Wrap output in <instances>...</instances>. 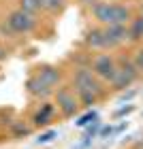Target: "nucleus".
<instances>
[{
    "label": "nucleus",
    "instance_id": "nucleus-16",
    "mask_svg": "<svg viewBox=\"0 0 143 149\" xmlns=\"http://www.w3.org/2000/svg\"><path fill=\"white\" fill-rule=\"evenodd\" d=\"M53 139H56V130H49V132L41 134V136L36 139V143H41V145H43V143H49V141H53Z\"/></svg>",
    "mask_w": 143,
    "mask_h": 149
},
{
    "label": "nucleus",
    "instance_id": "nucleus-12",
    "mask_svg": "<svg viewBox=\"0 0 143 149\" xmlns=\"http://www.w3.org/2000/svg\"><path fill=\"white\" fill-rule=\"evenodd\" d=\"M62 6H64V0H41V9H45V11H51V13L60 11Z\"/></svg>",
    "mask_w": 143,
    "mask_h": 149
},
{
    "label": "nucleus",
    "instance_id": "nucleus-5",
    "mask_svg": "<svg viewBox=\"0 0 143 149\" xmlns=\"http://www.w3.org/2000/svg\"><path fill=\"white\" fill-rule=\"evenodd\" d=\"M115 70H118V66H115V62L109 56H98L94 60V74L96 77L105 79V81H113Z\"/></svg>",
    "mask_w": 143,
    "mask_h": 149
},
{
    "label": "nucleus",
    "instance_id": "nucleus-3",
    "mask_svg": "<svg viewBox=\"0 0 143 149\" xmlns=\"http://www.w3.org/2000/svg\"><path fill=\"white\" fill-rule=\"evenodd\" d=\"M56 100H58V109L62 111L64 117H73L79 109V102L75 98V94L69 90V87H62V90L56 92Z\"/></svg>",
    "mask_w": 143,
    "mask_h": 149
},
{
    "label": "nucleus",
    "instance_id": "nucleus-18",
    "mask_svg": "<svg viewBox=\"0 0 143 149\" xmlns=\"http://www.w3.org/2000/svg\"><path fill=\"white\" fill-rule=\"evenodd\" d=\"M130 111H132V107H124V109H120L115 115H126V113H130Z\"/></svg>",
    "mask_w": 143,
    "mask_h": 149
},
{
    "label": "nucleus",
    "instance_id": "nucleus-1",
    "mask_svg": "<svg viewBox=\"0 0 143 149\" xmlns=\"http://www.w3.org/2000/svg\"><path fill=\"white\" fill-rule=\"evenodd\" d=\"M75 90H77V96L86 107H92L96 102V98L103 94V87L96 81V77L90 70H83V68L75 72Z\"/></svg>",
    "mask_w": 143,
    "mask_h": 149
},
{
    "label": "nucleus",
    "instance_id": "nucleus-13",
    "mask_svg": "<svg viewBox=\"0 0 143 149\" xmlns=\"http://www.w3.org/2000/svg\"><path fill=\"white\" fill-rule=\"evenodd\" d=\"M141 36H143V17L137 19L130 28V38H141Z\"/></svg>",
    "mask_w": 143,
    "mask_h": 149
},
{
    "label": "nucleus",
    "instance_id": "nucleus-7",
    "mask_svg": "<svg viewBox=\"0 0 143 149\" xmlns=\"http://www.w3.org/2000/svg\"><path fill=\"white\" fill-rule=\"evenodd\" d=\"M103 36H105V47H113L124 40L126 30H124V26H109L107 30H103Z\"/></svg>",
    "mask_w": 143,
    "mask_h": 149
},
{
    "label": "nucleus",
    "instance_id": "nucleus-9",
    "mask_svg": "<svg viewBox=\"0 0 143 149\" xmlns=\"http://www.w3.org/2000/svg\"><path fill=\"white\" fill-rule=\"evenodd\" d=\"M51 115H53V107L51 104H43V109H41L36 115H34V126H47L51 121Z\"/></svg>",
    "mask_w": 143,
    "mask_h": 149
},
{
    "label": "nucleus",
    "instance_id": "nucleus-8",
    "mask_svg": "<svg viewBox=\"0 0 143 149\" xmlns=\"http://www.w3.org/2000/svg\"><path fill=\"white\" fill-rule=\"evenodd\" d=\"M36 79H39L45 87L53 90V85H56L58 79H60V72H58L56 68H41V70L36 72Z\"/></svg>",
    "mask_w": 143,
    "mask_h": 149
},
{
    "label": "nucleus",
    "instance_id": "nucleus-19",
    "mask_svg": "<svg viewBox=\"0 0 143 149\" xmlns=\"http://www.w3.org/2000/svg\"><path fill=\"white\" fill-rule=\"evenodd\" d=\"M4 56H6V51H4V49H2V47H0V60H2V58H4Z\"/></svg>",
    "mask_w": 143,
    "mask_h": 149
},
{
    "label": "nucleus",
    "instance_id": "nucleus-2",
    "mask_svg": "<svg viewBox=\"0 0 143 149\" xmlns=\"http://www.w3.org/2000/svg\"><path fill=\"white\" fill-rule=\"evenodd\" d=\"M94 15H96L98 22H103L107 26H124L128 19H130V13H128L126 6H120V4H96L94 6Z\"/></svg>",
    "mask_w": 143,
    "mask_h": 149
},
{
    "label": "nucleus",
    "instance_id": "nucleus-17",
    "mask_svg": "<svg viewBox=\"0 0 143 149\" xmlns=\"http://www.w3.org/2000/svg\"><path fill=\"white\" fill-rule=\"evenodd\" d=\"M135 68H137V70H143V49L137 53V58H135Z\"/></svg>",
    "mask_w": 143,
    "mask_h": 149
},
{
    "label": "nucleus",
    "instance_id": "nucleus-11",
    "mask_svg": "<svg viewBox=\"0 0 143 149\" xmlns=\"http://www.w3.org/2000/svg\"><path fill=\"white\" fill-rule=\"evenodd\" d=\"M88 43L92 47H105V36L100 30H92L90 34H88Z\"/></svg>",
    "mask_w": 143,
    "mask_h": 149
},
{
    "label": "nucleus",
    "instance_id": "nucleus-10",
    "mask_svg": "<svg viewBox=\"0 0 143 149\" xmlns=\"http://www.w3.org/2000/svg\"><path fill=\"white\" fill-rule=\"evenodd\" d=\"M19 4H22V11L30 13V15L41 11V0H19Z\"/></svg>",
    "mask_w": 143,
    "mask_h": 149
},
{
    "label": "nucleus",
    "instance_id": "nucleus-15",
    "mask_svg": "<svg viewBox=\"0 0 143 149\" xmlns=\"http://www.w3.org/2000/svg\"><path fill=\"white\" fill-rule=\"evenodd\" d=\"M13 132H15L17 136H26V134H30V128L24 126V124H13Z\"/></svg>",
    "mask_w": 143,
    "mask_h": 149
},
{
    "label": "nucleus",
    "instance_id": "nucleus-14",
    "mask_svg": "<svg viewBox=\"0 0 143 149\" xmlns=\"http://www.w3.org/2000/svg\"><path fill=\"white\" fill-rule=\"evenodd\" d=\"M98 117H96V113L94 111H90V113H86L83 117H79V121H77V126H88V124H92V121H96Z\"/></svg>",
    "mask_w": 143,
    "mask_h": 149
},
{
    "label": "nucleus",
    "instance_id": "nucleus-4",
    "mask_svg": "<svg viewBox=\"0 0 143 149\" xmlns=\"http://www.w3.org/2000/svg\"><path fill=\"white\" fill-rule=\"evenodd\" d=\"M135 79H137V68H135L130 62H122V66L115 70V77H113L111 83L118 87V90H124V87H128Z\"/></svg>",
    "mask_w": 143,
    "mask_h": 149
},
{
    "label": "nucleus",
    "instance_id": "nucleus-6",
    "mask_svg": "<svg viewBox=\"0 0 143 149\" xmlns=\"http://www.w3.org/2000/svg\"><path fill=\"white\" fill-rule=\"evenodd\" d=\"M9 26H11V30L13 32H28L34 28V17L30 15V13H26V11H15V13H11V17H9Z\"/></svg>",
    "mask_w": 143,
    "mask_h": 149
}]
</instances>
